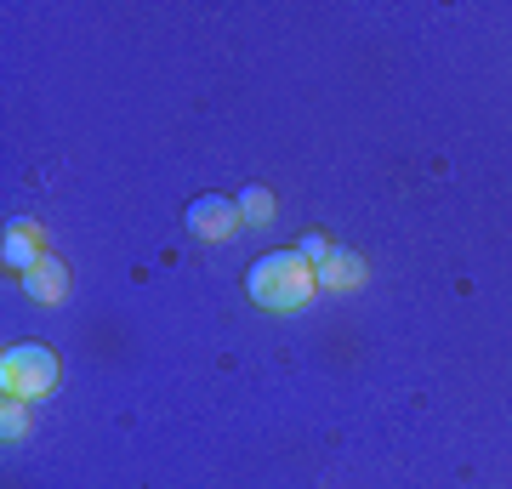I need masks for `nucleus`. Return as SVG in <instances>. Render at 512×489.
<instances>
[{"label": "nucleus", "instance_id": "obj_1", "mask_svg": "<svg viewBox=\"0 0 512 489\" xmlns=\"http://www.w3.org/2000/svg\"><path fill=\"white\" fill-rule=\"evenodd\" d=\"M313 268L302 251H268L251 262V279H245V290H251V302L262 313H302L313 296Z\"/></svg>", "mask_w": 512, "mask_h": 489}, {"label": "nucleus", "instance_id": "obj_2", "mask_svg": "<svg viewBox=\"0 0 512 489\" xmlns=\"http://www.w3.org/2000/svg\"><path fill=\"white\" fill-rule=\"evenodd\" d=\"M57 381H63V364H57L52 347H40V342H18V347H6L0 353V393L6 399H46Z\"/></svg>", "mask_w": 512, "mask_h": 489}, {"label": "nucleus", "instance_id": "obj_3", "mask_svg": "<svg viewBox=\"0 0 512 489\" xmlns=\"http://www.w3.org/2000/svg\"><path fill=\"white\" fill-rule=\"evenodd\" d=\"M239 200H228V194H200V200L188 205V234L194 239H228V234H239Z\"/></svg>", "mask_w": 512, "mask_h": 489}, {"label": "nucleus", "instance_id": "obj_4", "mask_svg": "<svg viewBox=\"0 0 512 489\" xmlns=\"http://www.w3.org/2000/svg\"><path fill=\"white\" fill-rule=\"evenodd\" d=\"M0 262L6 273H29L46 262V234H40V222H12L6 239H0Z\"/></svg>", "mask_w": 512, "mask_h": 489}, {"label": "nucleus", "instance_id": "obj_5", "mask_svg": "<svg viewBox=\"0 0 512 489\" xmlns=\"http://www.w3.org/2000/svg\"><path fill=\"white\" fill-rule=\"evenodd\" d=\"M23 290H29V302H46V308H57V302L69 296V262H63V256H46L40 268L23 273Z\"/></svg>", "mask_w": 512, "mask_h": 489}, {"label": "nucleus", "instance_id": "obj_6", "mask_svg": "<svg viewBox=\"0 0 512 489\" xmlns=\"http://www.w3.org/2000/svg\"><path fill=\"white\" fill-rule=\"evenodd\" d=\"M313 279H319L325 290H359L365 285V262H359L353 251H330L325 262L313 268Z\"/></svg>", "mask_w": 512, "mask_h": 489}, {"label": "nucleus", "instance_id": "obj_7", "mask_svg": "<svg viewBox=\"0 0 512 489\" xmlns=\"http://www.w3.org/2000/svg\"><path fill=\"white\" fill-rule=\"evenodd\" d=\"M239 217L256 222V228H262V222H274V194H268L262 182H251V188L239 194Z\"/></svg>", "mask_w": 512, "mask_h": 489}, {"label": "nucleus", "instance_id": "obj_8", "mask_svg": "<svg viewBox=\"0 0 512 489\" xmlns=\"http://www.w3.org/2000/svg\"><path fill=\"white\" fill-rule=\"evenodd\" d=\"M0 433H6V444L29 438V416H23V399H6V410H0Z\"/></svg>", "mask_w": 512, "mask_h": 489}, {"label": "nucleus", "instance_id": "obj_9", "mask_svg": "<svg viewBox=\"0 0 512 489\" xmlns=\"http://www.w3.org/2000/svg\"><path fill=\"white\" fill-rule=\"evenodd\" d=\"M302 256H319V262H325V256H330V245H325L319 234H308V239H302Z\"/></svg>", "mask_w": 512, "mask_h": 489}]
</instances>
